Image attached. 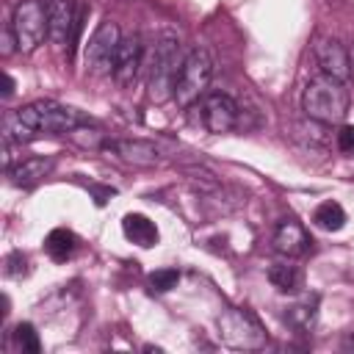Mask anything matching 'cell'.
I'll return each instance as SVG.
<instances>
[{
  "mask_svg": "<svg viewBox=\"0 0 354 354\" xmlns=\"http://www.w3.org/2000/svg\"><path fill=\"white\" fill-rule=\"evenodd\" d=\"M343 348H354V332L348 337H343Z\"/></svg>",
  "mask_w": 354,
  "mask_h": 354,
  "instance_id": "d4e9b609",
  "label": "cell"
},
{
  "mask_svg": "<svg viewBox=\"0 0 354 354\" xmlns=\"http://www.w3.org/2000/svg\"><path fill=\"white\" fill-rule=\"evenodd\" d=\"M315 61L324 75H332L343 83L351 77V53L337 39H321L315 44Z\"/></svg>",
  "mask_w": 354,
  "mask_h": 354,
  "instance_id": "8fae6325",
  "label": "cell"
},
{
  "mask_svg": "<svg viewBox=\"0 0 354 354\" xmlns=\"http://www.w3.org/2000/svg\"><path fill=\"white\" fill-rule=\"evenodd\" d=\"M202 124L216 136L230 133L241 124V105L224 91H210L202 97Z\"/></svg>",
  "mask_w": 354,
  "mask_h": 354,
  "instance_id": "ba28073f",
  "label": "cell"
},
{
  "mask_svg": "<svg viewBox=\"0 0 354 354\" xmlns=\"http://www.w3.org/2000/svg\"><path fill=\"white\" fill-rule=\"evenodd\" d=\"M75 235L69 232V230H64V227H58V230H53L47 238H44V249H47V254L55 260V263H64V260H69L72 257V252H75Z\"/></svg>",
  "mask_w": 354,
  "mask_h": 354,
  "instance_id": "ac0fdd59",
  "label": "cell"
},
{
  "mask_svg": "<svg viewBox=\"0 0 354 354\" xmlns=\"http://www.w3.org/2000/svg\"><path fill=\"white\" fill-rule=\"evenodd\" d=\"M351 108V94L343 80L332 75H315L301 91V111L318 124H340Z\"/></svg>",
  "mask_w": 354,
  "mask_h": 354,
  "instance_id": "6da1fadb",
  "label": "cell"
},
{
  "mask_svg": "<svg viewBox=\"0 0 354 354\" xmlns=\"http://www.w3.org/2000/svg\"><path fill=\"white\" fill-rule=\"evenodd\" d=\"M210 80H213V58H210V53L205 47H194L185 55L183 66H180L171 100L180 108H191L194 102H199L207 94Z\"/></svg>",
  "mask_w": 354,
  "mask_h": 354,
  "instance_id": "277c9868",
  "label": "cell"
},
{
  "mask_svg": "<svg viewBox=\"0 0 354 354\" xmlns=\"http://www.w3.org/2000/svg\"><path fill=\"white\" fill-rule=\"evenodd\" d=\"M144 66V41L138 33H130V36H122L119 41V50H116V61H113V80L119 86H133L138 72Z\"/></svg>",
  "mask_w": 354,
  "mask_h": 354,
  "instance_id": "9c48e42d",
  "label": "cell"
},
{
  "mask_svg": "<svg viewBox=\"0 0 354 354\" xmlns=\"http://www.w3.org/2000/svg\"><path fill=\"white\" fill-rule=\"evenodd\" d=\"M3 80H6V88H3V97H11V94H14V80H11V75L6 72V75H3Z\"/></svg>",
  "mask_w": 354,
  "mask_h": 354,
  "instance_id": "cb8c5ba5",
  "label": "cell"
},
{
  "mask_svg": "<svg viewBox=\"0 0 354 354\" xmlns=\"http://www.w3.org/2000/svg\"><path fill=\"white\" fill-rule=\"evenodd\" d=\"M122 232H124L127 241H133L136 246H144V249H149V246L158 243V227H155V221H149L141 213H127L124 221H122Z\"/></svg>",
  "mask_w": 354,
  "mask_h": 354,
  "instance_id": "9a60e30c",
  "label": "cell"
},
{
  "mask_svg": "<svg viewBox=\"0 0 354 354\" xmlns=\"http://www.w3.org/2000/svg\"><path fill=\"white\" fill-rule=\"evenodd\" d=\"M108 152H113L119 160L124 163H133V166H155L160 160L155 144L149 141H141V138H119V141H111L105 144Z\"/></svg>",
  "mask_w": 354,
  "mask_h": 354,
  "instance_id": "4fadbf2b",
  "label": "cell"
},
{
  "mask_svg": "<svg viewBox=\"0 0 354 354\" xmlns=\"http://www.w3.org/2000/svg\"><path fill=\"white\" fill-rule=\"evenodd\" d=\"M313 221H315V227H321V230H326V232H337V230H343V224H346V210L337 205V202H321L318 207H315V213H313Z\"/></svg>",
  "mask_w": 354,
  "mask_h": 354,
  "instance_id": "d6986e66",
  "label": "cell"
},
{
  "mask_svg": "<svg viewBox=\"0 0 354 354\" xmlns=\"http://www.w3.org/2000/svg\"><path fill=\"white\" fill-rule=\"evenodd\" d=\"M50 171H53V158L33 155V158L19 160L17 166H8V180H11L14 185H19V188H30V185H36L39 180H44Z\"/></svg>",
  "mask_w": 354,
  "mask_h": 354,
  "instance_id": "5bb4252c",
  "label": "cell"
},
{
  "mask_svg": "<svg viewBox=\"0 0 354 354\" xmlns=\"http://www.w3.org/2000/svg\"><path fill=\"white\" fill-rule=\"evenodd\" d=\"M268 282L282 293H296L301 288V271L288 260H277L268 266Z\"/></svg>",
  "mask_w": 354,
  "mask_h": 354,
  "instance_id": "2e32d148",
  "label": "cell"
},
{
  "mask_svg": "<svg viewBox=\"0 0 354 354\" xmlns=\"http://www.w3.org/2000/svg\"><path fill=\"white\" fill-rule=\"evenodd\" d=\"M47 22H50V39L55 44H72L75 33L80 28V17L75 11V0H50L47 3Z\"/></svg>",
  "mask_w": 354,
  "mask_h": 354,
  "instance_id": "30bf717a",
  "label": "cell"
},
{
  "mask_svg": "<svg viewBox=\"0 0 354 354\" xmlns=\"http://www.w3.org/2000/svg\"><path fill=\"white\" fill-rule=\"evenodd\" d=\"M86 122V116L77 108L61 105L55 100H36L25 108L17 111L14 124L19 130L22 138H33V136H55V133H72L75 127H80Z\"/></svg>",
  "mask_w": 354,
  "mask_h": 354,
  "instance_id": "7a4b0ae2",
  "label": "cell"
},
{
  "mask_svg": "<svg viewBox=\"0 0 354 354\" xmlns=\"http://www.w3.org/2000/svg\"><path fill=\"white\" fill-rule=\"evenodd\" d=\"M28 274V257L22 252H14L6 257V277H22Z\"/></svg>",
  "mask_w": 354,
  "mask_h": 354,
  "instance_id": "7402d4cb",
  "label": "cell"
},
{
  "mask_svg": "<svg viewBox=\"0 0 354 354\" xmlns=\"http://www.w3.org/2000/svg\"><path fill=\"white\" fill-rule=\"evenodd\" d=\"M11 30L17 36V50L22 53H33L44 36L50 33V22H47V3L41 0H19L11 11Z\"/></svg>",
  "mask_w": 354,
  "mask_h": 354,
  "instance_id": "8992f818",
  "label": "cell"
},
{
  "mask_svg": "<svg viewBox=\"0 0 354 354\" xmlns=\"http://www.w3.org/2000/svg\"><path fill=\"white\" fill-rule=\"evenodd\" d=\"M337 149L343 155H354V124H343L337 130Z\"/></svg>",
  "mask_w": 354,
  "mask_h": 354,
  "instance_id": "603a6c76",
  "label": "cell"
},
{
  "mask_svg": "<svg viewBox=\"0 0 354 354\" xmlns=\"http://www.w3.org/2000/svg\"><path fill=\"white\" fill-rule=\"evenodd\" d=\"M14 343H17V348H19L22 354H39V351H41L39 332H36V326L28 324V321L14 329Z\"/></svg>",
  "mask_w": 354,
  "mask_h": 354,
  "instance_id": "ffe728a7",
  "label": "cell"
},
{
  "mask_svg": "<svg viewBox=\"0 0 354 354\" xmlns=\"http://www.w3.org/2000/svg\"><path fill=\"white\" fill-rule=\"evenodd\" d=\"M274 249L285 257H301L310 249V235L296 218H282L274 227Z\"/></svg>",
  "mask_w": 354,
  "mask_h": 354,
  "instance_id": "7c38bea8",
  "label": "cell"
},
{
  "mask_svg": "<svg viewBox=\"0 0 354 354\" xmlns=\"http://www.w3.org/2000/svg\"><path fill=\"white\" fill-rule=\"evenodd\" d=\"M183 61H185V55H183L180 36L171 30H163L155 39V47L149 55V100H155V102L171 100Z\"/></svg>",
  "mask_w": 354,
  "mask_h": 354,
  "instance_id": "3957f363",
  "label": "cell"
},
{
  "mask_svg": "<svg viewBox=\"0 0 354 354\" xmlns=\"http://www.w3.org/2000/svg\"><path fill=\"white\" fill-rule=\"evenodd\" d=\"M177 282H180V271H177V268H158V271L149 274V285H152V290H158V293L171 290Z\"/></svg>",
  "mask_w": 354,
  "mask_h": 354,
  "instance_id": "44dd1931",
  "label": "cell"
},
{
  "mask_svg": "<svg viewBox=\"0 0 354 354\" xmlns=\"http://www.w3.org/2000/svg\"><path fill=\"white\" fill-rule=\"evenodd\" d=\"M218 326V337L221 343H227L230 348H241V351H257L268 343L266 329L260 326V321L241 307H227L221 310V315L216 318Z\"/></svg>",
  "mask_w": 354,
  "mask_h": 354,
  "instance_id": "5b68a950",
  "label": "cell"
},
{
  "mask_svg": "<svg viewBox=\"0 0 354 354\" xmlns=\"http://www.w3.org/2000/svg\"><path fill=\"white\" fill-rule=\"evenodd\" d=\"M122 33L119 25L113 19H102L97 25V30L88 36L83 58H86V69L91 75H111L113 72V61H116V50H119Z\"/></svg>",
  "mask_w": 354,
  "mask_h": 354,
  "instance_id": "52a82bcc",
  "label": "cell"
},
{
  "mask_svg": "<svg viewBox=\"0 0 354 354\" xmlns=\"http://www.w3.org/2000/svg\"><path fill=\"white\" fill-rule=\"evenodd\" d=\"M318 296H304L301 301H296V304H290L288 310H285V321L293 326V329H310L313 324H315V315H318Z\"/></svg>",
  "mask_w": 354,
  "mask_h": 354,
  "instance_id": "e0dca14e",
  "label": "cell"
}]
</instances>
